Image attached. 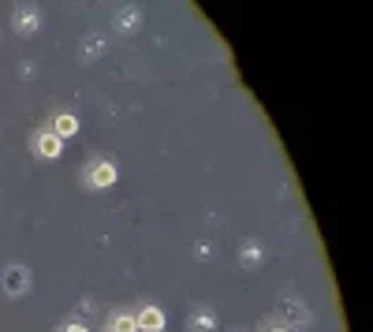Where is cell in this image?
Masks as SVG:
<instances>
[{
    "label": "cell",
    "instance_id": "cell-1",
    "mask_svg": "<svg viewBox=\"0 0 373 332\" xmlns=\"http://www.w3.org/2000/svg\"><path fill=\"white\" fill-rule=\"evenodd\" d=\"M26 284H30V273H26L23 265H16V269H8V276H4V287L11 291V295H23V291H26Z\"/></svg>",
    "mask_w": 373,
    "mask_h": 332
},
{
    "label": "cell",
    "instance_id": "cell-2",
    "mask_svg": "<svg viewBox=\"0 0 373 332\" xmlns=\"http://www.w3.org/2000/svg\"><path fill=\"white\" fill-rule=\"evenodd\" d=\"M135 321H138V328H146V332H161V328H165V314L157 310V307H146V310L135 317Z\"/></svg>",
    "mask_w": 373,
    "mask_h": 332
},
{
    "label": "cell",
    "instance_id": "cell-3",
    "mask_svg": "<svg viewBox=\"0 0 373 332\" xmlns=\"http://www.w3.org/2000/svg\"><path fill=\"white\" fill-rule=\"evenodd\" d=\"M116 179V168L105 161V165H93V172H90V183L93 187H109V183Z\"/></svg>",
    "mask_w": 373,
    "mask_h": 332
},
{
    "label": "cell",
    "instance_id": "cell-4",
    "mask_svg": "<svg viewBox=\"0 0 373 332\" xmlns=\"http://www.w3.org/2000/svg\"><path fill=\"white\" fill-rule=\"evenodd\" d=\"M75 131H78V119L68 116V112H60L57 124H52V135H57V138H68V135H75Z\"/></svg>",
    "mask_w": 373,
    "mask_h": 332
},
{
    "label": "cell",
    "instance_id": "cell-5",
    "mask_svg": "<svg viewBox=\"0 0 373 332\" xmlns=\"http://www.w3.org/2000/svg\"><path fill=\"white\" fill-rule=\"evenodd\" d=\"M37 153H42V157H60V138L52 135V131L42 135V138H37Z\"/></svg>",
    "mask_w": 373,
    "mask_h": 332
},
{
    "label": "cell",
    "instance_id": "cell-6",
    "mask_svg": "<svg viewBox=\"0 0 373 332\" xmlns=\"http://www.w3.org/2000/svg\"><path fill=\"white\" fill-rule=\"evenodd\" d=\"M112 332H138V321L131 314H119V317H112Z\"/></svg>",
    "mask_w": 373,
    "mask_h": 332
},
{
    "label": "cell",
    "instance_id": "cell-7",
    "mask_svg": "<svg viewBox=\"0 0 373 332\" xmlns=\"http://www.w3.org/2000/svg\"><path fill=\"white\" fill-rule=\"evenodd\" d=\"M16 30H19V34H30V30H37V16H34V11H23V16L16 19Z\"/></svg>",
    "mask_w": 373,
    "mask_h": 332
},
{
    "label": "cell",
    "instance_id": "cell-8",
    "mask_svg": "<svg viewBox=\"0 0 373 332\" xmlns=\"http://www.w3.org/2000/svg\"><path fill=\"white\" fill-rule=\"evenodd\" d=\"M68 332H86V328H83V325H71V328H68Z\"/></svg>",
    "mask_w": 373,
    "mask_h": 332
},
{
    "label": "cell",
    "instance_id": "cell-9",
    "mask_svg": "<svg viewBox=\"0 0 373 332\" xmlns=\"http://www.w3.org/2000/svg\"><path fill=\"white\" fill-rule=\"evenodd\" d=\"M273 332H284V328H273Z\"/></svg>",
    "mask_w": 373,
    "mask_h": 332
}]
</instances>
